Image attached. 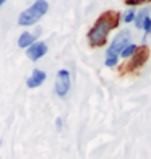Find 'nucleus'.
Listing matches in <instances>:
<instances>
[{
	"mask_svg": "<svg viewBox=\"0 0 151 159\" xmlns=\"http://www.w3.org/2000/svg\"><path fill=\"white\" fill-rule=\"evenodd\" d=\"M133 59H132V65H130V70H136V68H140L145 65V62L148 60V57H149V50L148 47H141V49H136V52L132 55Z\"/></svg>",
	"mask_w": 151,
	"mask_h": 159,
	"instance_id": "6",
	"label": "nucleus"
},
{
	"mask_svg": "<svg viewBox=\"0 0 151 159\" xmlns=\"http://www.w3.org/2000/svg\"><path fill=\"white\" fill-rule=\"evenodd\" d=\"M46 78H47L46 71H42L39 68H34L31 76L26 80V84H28V88H38V86H41L42 83L46 81Z\"/></svg>",
	"mask_w": 151,
	"mask_h": 159,
	"instance_id": "7",
	"label": "nucleus"
},
{
	"mask_svg": "<svg viewBox=\"0 0 151 159\" xmlns=\"http://www.w3.org/2000/svg\"><path fill=\"white\" fill-rule=\"evenodd\" d=\"M128 5H140V3H145V2H151V0H125Z\"/></svg>",
	"mask_w": 151,
	"mask_h": 159,
	"instance_id": "13",
	"label": "nucleus"
},
{
	"mask_svg": "<svg viewBox=\"0 0 151 159\" xmlns=\"http://www.w3.org/2000/svg\"><path fill=\"white\" fill-rule=\"evenodd\" d=\"M47 10H49V3L46 0H36L30 8L21 11V15L18 16V25L20 26H31L34 23H38L47 13Z\"/></svg>",
	"mask_w": 151,
	"mask_h": 159,
	"instance_id": "2",
	"label": "nucleus"
},
{
	"mask_svg": "<svg viewBox=\"0 0 151 159\" xmlns=\"http://www.w3.org/2000/svg\"><path fill=\"white\" fill-rule=\"evenodd\" d=\"M5 2H7V0H0V7H2V5H3Z\"/></svg>",
	"mask_w": 151,
	"mask_h": 159,
	"instance_id": "15",
	"label": "nucleus"
},
{
	"mask_svg": "<svg viewBox=\"0 0 151 159\" xmlns=\"http://www.w3.org/2000/svg\"><path fill=\"white\" fill-rule=\"evenodd\" d=\"M146 16H148V10H143L141 13H138V15L135 16V26L136 28H141V25H143V21H145Z\"/></svg>",
	"mask_w": 151,
	"mask_h": 159,
	"instance_id": "10",
	"label": "nucleus"
},
{
	"mask_svg": "<svg viewBox=\"0 0 151 159\" xmlns=\"http://www.w3.org/2000/svg\"><path fill=\"white\" fill-rule=\"evenodd\" d=\"M135 20V11L133 10H128L125 15H124V21L125 23H130V21H133Z\"/></svg>",
	"mask_w": 151,
	"mask_h": 159,
	"instance_id": "11",
	"label": "nucleus"
},
{
	"mask_svg": "<svg viewBox=\"0 0 151 159\" xmlns=\"http://www.w3.org/2000/svg\"><path fill=\"white\" fill-rule=\"evenodd\" d=\"M46 54H47V46L44 44V42H34L33 46H30L26 49V55L30 57L33 62L39 60L41 57L46 55Z\"/></svg>",
	"mask_w": 151,
	"mask_h": 159,
	"instance_id": "5",
	"label": "nucleus"
},
{
	"mask_svg": "<svg viewBox=\"0 0 151 159\" xmlns=\"http://www.w3.org/2000/svg\"><path fill=\"white\" fill-rule=\"evenodd\" d=\"M70 71L62 68L57 71V80H55V93L59 98H65L70 91Z\"/></svg>",
	"mask_w": 151,
	"mask_h": 159,
	"instance_id": "4",
	"label": "nucleus"
},
{
	"mask_svg": "<svg viewBox=\"0 0 151 159\" xmlns=\"http://www.w3.org/2000/svg\"><path fill=\"white\" fill-rule=\"evenodd\" d=\"M136 49H138V46H136V44H127V46L124 47V50L120 52V55L125 57V59H128V57H132V55L136 52Z\"/></svg>",
	"mask_w": 151,
	"mask_h": 159,
	"instance_id": "9",
	"label": "nucleus"
},
{
	"mask_svg": "<svg viewBox=\"0 0 151 159\" xmlns=\"http://www.w3.org/2000/svg\"><path fill=\"white\" fill-rule=\"evenodd\" d=\"M38 34L39 33H36V34H31V33H21V36L18 38V46L20 47H23V49H28L30 46H33L36 39H38Z\"/></svg>",
	"mask_w": 151,
	"mask_h": 159,
	"instance_id": "8",
	"label": "nucleus"
},
{
	"mask_svg": "<svg viewBox=\"0 0 151 159\" xmlns=\"http://www.w3.org/2000/svg\"><path fill=\"white\" fill-rule=\"evenodd\" d=\"M128 39H130V33L128 31H122L114 38L111 47L107 49V52H106V67H116L117 57L120 55L122 50H124V47L128 44Z\"/></svg>",
	"mask_w": 151,
	"mask_h": 159,
	"instance_id": "3",
	"label": "nucleus"
},
{
	"mask_svg": "<svg viewBox=\"0 0 151 159\" xmlns=\"http://www.w3.org/2000/svg\"><path fill=\"white\" fill-rule=\"evenodd\" d=\"M119 20H120V15L117 11H106V13H103V15L98 18V21L94 23V26H93L89 30V33H88L89 46H93V47L104 46L106 39H107V34H109L111 30L117 28Z\"/></svg>",
	"mask_w": 151,
	"mask_h": 159,
	"instance_id": "1",
	"label": "nucleus"
},
{
	"mask_svg": "<svg viewBox=\"0 0 151 159\" xmlns=\"http://www.w3.org/2000/svg\"><path fill=\"white\" fill-rule=\"evenodd\" d=\"M141 28L145 30L146 33H151V18H145V21H143V25H141Z\"/></svg>",
	"mask_w": 151,
	"mask_h": 159,
	"instance_id": "12",
	"label": "nucleus"
},
{
	"mask_svg": "<svg viewBox=\"0 0 151 159\" xmlns=\"http://www.w3.org/2000/svg\"><path fill=\"white\" fill-rule=\"evenodd\" d=\"M55 127L59 128V130L62 128V119H57V120H55Z\"/></svg>",
	"mask_w": 151,
	"mask_h": 159,
	"instance_id": "14",
	"label": "nucleus"
}]
</instances>
